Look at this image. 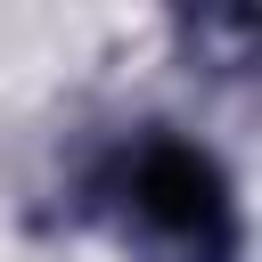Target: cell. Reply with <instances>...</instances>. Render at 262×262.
<instances>
[{
	"label": "cell",
	"instance_id": "obj_1",
	"mask_svg": "<svg viewBox=\"0 0 262 262\" xmlns=\"http://www.w3.org/2000/svg\"><path fill=\"white\" fill-rule=\"evenodd\" d=\"M90 213L139 262H237V205L205 147L172 131H131L90 172Z\"/></svg>",
	"mask_w": 262,
	"mask_h": 262
},
{
	"label": "cell",
	"instance_id": "obj_2",
	"mask_svg": "<svg viewBox=\"0 0 262 262\" xmlns=\"http://www.w3.org/2000/svg\"><path fill=\"white\" fill-rule=\"evenodd\" d=\"M172 8H180L188 41H196L221 74H237V66L254 57V0H172Z\"/></svg>",
	"mask_w": 262,
	"mask_h": 262
}]
</instances>
